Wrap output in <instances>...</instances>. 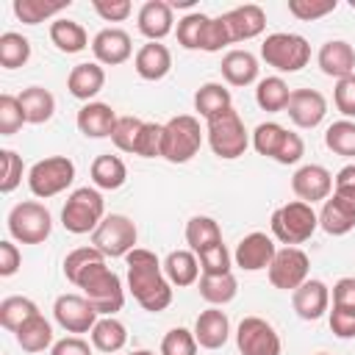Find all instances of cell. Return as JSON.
<instances>
[{
  "mask_svg": "<svg viewBox=\"0 0 355 355\" xmlns=\"http://www.w3.org/2000/svg\"><path fill=\"white\" fill-rule=\"evenodd\" d=\"M125 263H128V288L133 300L150 313L166 311L172 302V283L164 275V263L158 261V255L144 247H136L125 255Z\"/></svg>",
  "mask_w": 355,
  "mask_h": 355,
  "instance_id": "6da1fadb",
  "label": "cell"
},
{
  "mask_svg": "<svg viewBox=\"0 0 355 355\" xmlns=\"http://www.w3.org/2000/svg\"><path fill=\"white\" fill-rule=\"evenodd\" d=\"M83 297L94 305V311L100 316H114L116 311H122L125 305V288H122V280L114 269L105 266V261H97L92 263L75 283Z\"/></svg>",
  "mask_w": 355,
  "mask_h": 355,
  "instance_id": "7a4b0ae2",
  "label": "cell"
},
{
  "mask_svg": "<svg viewBox=\"0 0 355 355\" xmlns=\"http://www.w3.org/2000/svg\"><path fill=\"white\" fill-rule=\"evenodd\" d=\"M105 219V202H103V194L97 189H89V186H80L75 189L64 208H61V225L64 230L80 236V233H94L97 225Z\"/></svg>",
  "mask_w": 355,
  "mask_h": 355,
  "instance_id": "3957f363",
  "label": "cell"
},
{
  "mask_svg": "<svg viewBox=\"0 0 355 355\" xmlns=\"http://www.w3.org/2000/svg\"><path fill=\"white\" fill-rule=\"evenodd\" d=\"M272 233L280 244L286 247H297L302 241H308L313 236V230L319 227V216L316 211L302 202V200H294V202H286L280 205L275 214H272Z\"/></svg>",
  "mask_w": 355,
  "mask_h": 355,
  "instance_id": "277c9868",
  "label": "cell"
},
{
  "mask_svg": "<svg viewBox=\"0 0 355 355\" xmlns=\"http://www.w3.org/2000/svg\"><path fill=\"white\" fill-rule=\"evenodd\" d=\"M202 147V130L197 116L191 114H178L169 122H164V147L161 158L169 164H186L191 161Z\"/></svg>",
  "mask_w": 355,
  "mask_h": 355,
  "instance_id": "5b68a950",
  "label": "cell"
},
{
  "mask_svg": "<svg viewBox=\"0 0 355 355\" xmlns=\"http://www.w3.org/2000/svg\"><path fill=\"white\" fill-rule=\"evenodd\" d=\"M261 58L277 72H300L311 61V44L300 33H269L261 44Z\"/></svg>",
  "mask_w": 355,
  "mask_h": 355,
  "instance_id": "8992f818",
  "label": "cell"
},
{
  "mask_svg": "<svg viewBox=\"0 0 355 355\" xmlns=\"http://www.w3.org/2000/svg\"><path fill=\"white\" fill-rule=\"evenodd\" d=\"M205 133H208V144H211L214 155H219L225 161H233V158L244 155V150L250 144L247 130H244V122H241L239 111H233V108L211 116Z\"/></svg>",
  "mask_w": 355,
  "mask_h": 355,
  "instance_id": "52a82bcc",
  "label": "cell"
},
{
  "mask_svg": "<svg viewBox=\"0 0 355 355\" xmlns=\"http://www.w3.org/2000/svg\"><path fill=\"white\" fill-rule=\"evenodd\" d=\"M50 230H53V216L36 200L17 202L8 214V233L19 244H42L50 236Z\"/></svg>",
  "mask_w": 355,
  "mask_h": 355,
  "instance_id": "ba28073f",
  "label": "cell"
},
{
  "mask_svg": "<svg viewBox=\"0 0 355 355\" xmlns=\"http://www.w3.org/2000/svg\"><path fill=\"white\" fill-rule=\"evenodd\" d=\"M72 180H75V164L67 155L42 158L28 172V186H31L33 197H42V200L61 194L64 189L72 186Z\"/></svg>",
  "mask_w": 355,
  "mask_h": 355,
  "instance_id": "9c48e42d",
  "label": "cell"
},
{
  "mask_svg": "<svg viewBox=\"0 0 355 355\" xmlns=\"http://www.w3.org/2000/svg\"><path fill=\"white\" fill-rule=\"evenodd\" d=\"M136 225L125 214H108L97 230L92 233V247H97L103 255L125 258L130 250H136Z\"/></svg>",
  "mask_w": 355,
  "mask_h": 355,
  "instance_id": "30bf717a",
  "label": "cell"
},
{
  "mask_svg": "<svg viewBox=\"0 0 355 355\" xmlns=\"http://www.w3.org/2000/svg\"><path fill=\"white\" fill-rule=\"evenodd\" d=\"M236 347L241 355H280L283 349L277 330L261 316H244L239 322Z\"/></svg>",
  "mask_w": 355,
  "mask_h": 355,
  "instance_id": "8fae6325",
  "label": "cell"
},
{
  "mask_svg": "<svg viewBox=\"0 0 355 355\" xmlns=\"http://www.w3.org/2000/svg\"><path fill=\"white\" fill-rule=\"evenodd\" d=\"M308 269L311 261L300 247H283L275 252L272 263H269V283L280 291H294L308 280Z\"/></svg>",
  "mask_w": 355,
  "mask_h": 355,
  "instance_id": "7c38bea8",
  "label": "cell"
},
{
  "mask_svg": "<svg viewBox=\"0 0 355 355\" xmlns=\"http://www.w3.org/2000/svg\"><path fill=\"white\" fill-rule=\"evenodd\" d=\"M53 316L67 333H92L100 313L83 294H61L53 302Z\"/></svg>",
  "mask_w": 355,
  "mask_h": 355,
  "instance_id": "4fadbf2b",
  "label": "cell"
},
{
  "mask_svg": "<svg viewBox=\"0 0 355 355\" xmlns=\"http://www.w3.org/2000/svg\"><path fill=\"white\" fill-rule=\"evenodd\" d=\"M286 114L297 128H316L327 114V100L316 89H291Z\"/></svg>",
  "mask_w": 355,
  "mask_h": 355,
  "instance_id": "5bb4252c",
  "label": "cell"
},
{
  "mask_svg": "<svg viewBox=\"0 0 355 355\" xmlns=\"http://www.w3.org/2000/svg\"><path fill=\"white\" fill-rule=\"evenodd\" d=\"M275 252H277L275 241H272L266 233L255 230V233H247V236L236 244L233 261H236V266L244 269V272H258V269H269Z\"/></svg>",
  "mask_w": 355,
  "mask_h": 355,
  "instance_id": "9a60e30c",
  "label": "cell"
},
{
  "mask_svg": "<svg viewBox=\"0 0 355 355\" xmlns=\"http://www.w3.org/2000/svg\"><path fill=\"white\" fill-rule=\"evenodd\" d=\"M291 191L308 205L316 202V200H327L333 194V175L322 164H305L294 172Z\"/></svg>",
  "mask_w": 355,
  "mask_h": 355,
  "instance_id": "2e32d148",
  "label": "cell"
},
{
  "mask_svg": "<svg viewBox=\"0 0 355 355\" xmlns=\"http://www.w3.org/2000/svg\"><path fill=\"white\" fill-rule=\"evenodd\" d=\"M92 53H94L97 64L116 67V64H125L130 58L133 44H130V36L122 28H103L92 39Z\"/></svg>",
  "mask_w": 355,
  "mask_h": 355,
  "instance_id": "e0dca14e",
  "label": "cell"
},
{
  "mask_svg": "<svg viewBox=\"0 0 355 355\" xmlns=\"http://www.w3.org/2000/svg\"><path fill=\"white\" fill-rule=\"evenodd\" d=\"M291 305L297 311L300 319L305 322H316L319 316L327 313L330 305V288L322 280H305L300 288L291 291Z\"/></svg>",
  "mask_w": 355,
  "mask_h": 355,
  "instance_id": "ac0fdd59",
  "label": "cell"
},
{
  "mask_svg": "<svg viewBox=\"0 0 355 355\" xmlns=\"http://www.w3.org/2000/svg\"><path fill=\"white\" fill-rule=\"evenodd\" d=\"M225 22H227V31H230V39L233 42H247V39H255L263 33L266 28V14L261 6L255 3H244V6H236L230 8L227 14H222Z\"/></svg>",
  "mask_w": 355,
  "mask_h": 355,
  "instance_id": "d6986e66",
  "label": "cell"
},
{
  "mask_svg": "<svg viewBox=\"0 0 355 355\" xmlns=\"http://www.w3.org/2000/svg\"><path fill=\"white\" fill-rule=\"evenodd\" d=\"M319 227L330 236H347L355 227V200L341 197V194L333 191L322 205Z\"/></svg>",
  "mask_w": 355,
  "mask_h": 355,
  "instance_id": "ffe728a7",
  "label": "cell"
},
{
  "mask_svg": "<svg viewBox=\"0 0 355 355\" xmlns=\"http://www.w3.org/2000/svg\"><path fill=\"white\" fill-rule=\"evenodd\" d=\"M316 61H319V69H322L327 78H336V80H341V78H347V75L355 72V50H352V44L344 42V39H330V42H324V44L319 47Z\"/></svg>",
  "mask_w": 355,
  "mask_h": 355,
  "instance_id": "44dd1931",
  "label": "cell"
},
{
  "mask_svg": "<svg viewBox=\"0 0 355 355\" xmlns=\"http://www.w3.org/2000/svg\"><path fill=\"white\" fill-rule=\"evenodd\" d=\"M227 336H230L227 313L219 311L216 305L208 308V311H202L197 316V322H194V338H197V344L202 349H219V347H225Z\"/></svg>",
  "mask_w": 355,
  "mask_h": 355,
  "instance_id": "7402d4cb",
  "label": "cell"
},
{
  "mask_svg": "<svg viewBox=\"0 0 355 355\" xmlns=\"http://www.w3.org/2000/svg\"><path fill=\"white\" fill-rule=\"evenodd\" d=\"M133 67H136L139 78H144V80H161L172 69V53L161 42H147V44L139 47V53L133 58Z\"/></svg>",
  "mask_w": 355,
  "mask_h": 355,
  "instance_id": "603a6c76",
  "label": "cell"
},
{
  "mask_svg": "<svg viewBox=\"0 0 355 355\" xmlns=\"http://www.w3.org/2000/svg\"><path fill=\"white\" fill-rule=\"evenodd\" d=\"M116 111L108 105V103H86L80 111H78V130L89 139H105L114 133V125H116Z\"/></svg>",
  "mask_w": 355,
  "mask_h": 355,
  "instance_id": "cb8c5ba5",
  "label": "cell"
},
{
  "mask_svg": "<svg viewBox=\"0 0 355 355\" xmlns=\"http://www.w3.org/2000/svg\"><path fill=\"white\" fill-rule=\"evenodd\" d=\"M172 22V6L164 0H147L139 8V33L147 36L150 42H161L164 36H169Z\"/></svg>",
  "mask_w": 355,
  "mask_h": 355,
  "instance_id": "d4e9b609",
  "label": "cell"
},
{
  "mask_svg": "<svg viewBox=\"0 0 355 355\" xmlns=\"http://www.w3.org/2000/svg\"><path fill=\"white\" fill-rule=\"evenodd\" d=\"M103 86H105V69L97 61L75 64L72 72H69V78H67L69 94L78 97V100H86V103H92V97L100 94Z\"/></svg>",
  "mask_w": 355,
  "mask_h": 355,
  "instance_id": "484cf974",
  "label": "cell"
},
{
  "mask_svg": "<svg viewBox=\"0 0 355 355\" xmlns=\"http://www.w3.org/2000/svg\"><path fill=\"white\" fill-rule=\"evenodd\" d=\"M219 69L230 86H250L258 78V58L250 50H227Z\"/></svg>",
  "mask_w": 355,
  "mask_h": 355,
  "instance_id": "4316f807",
  "label": "cell"
},
{
  "mask_svg": "<svg viewBox=\"0 0 355 355\" xmlns=\"http://www.w3.org/2000/svg\"><path fill=\"white\" fill-rule=\"evenodd\" d=\"M164 275L169 277L172 286H191L200 277V261L191 250H172L164 261Z\"/></svg>",
  "mask_w": 355,
  "mask_h": 355,
  "instance_id": "83f0119b",
  "label": "cell"
},
{
  "mask_svg": "<svg viewBox=\"0 0 355 355\" xmlns=\"http://www.w3.org/2000/svg\"><path fill=\"white\" fill-rule=\"evenodd\" d=\"M19 105L25 111V122L42 125L55 114V97L44 86H28L19 94Z\"/></svg>",
  "mask_w": 355,
  "mask_h": 355,
  "instance_id": "f1b7e54d",
  "label": "cell"
},
{
  "mask_svg": "<svg viewBox=\"0 0 355 355\" xmlns=\"http://www.w3.org/2000/svg\"><path fill=\"white\" fill-rule=\"evenodd\" d=\"M92 180L97 189H105V191H114L119 189L125 180H128V166L119 155H97L94 164H92Z\"/></svg>",
  "mask_w": 355,
  "mask_h": 355,
  "instance_id": "f546056e",
  "label": "cell"
},
{
  "mask_svg": "<svg viewBox=\"0 0 355 355\" xmlns=\"http://www.w3.org/2000/svg\"><path fill=\"white\" fill-rule=\"evenodd\" d=\"M186 244L191 247L194 255L202 252V250H208V247H214V244H222V230H219L216 219L200 216V214L191 216L186 222Z\"/></svg>",
  "mask_w": 355,
  "mask_h": 355,
  "instance_id": "4dcf8cb0",
  "label": "cell"
},
{
  "mask_svg": "<svg viewBox=\"0 0 355 355\" xmlns=\"http://www.w3.org/2000/svg\"><path fill=\"white\" fill-rule=\"evenodd\" d=\"M125 341H128V330L114 316H103L92 327V347L100 349V352H108V355L111 352H119L125 347Z\"/></svg>",
  "mask_w": 355,
  "mask_h": 355,
  "instance_id": "1f68e13d",
  "label": "cell"
},
{
  "mask_svg": "<svg viewBox=\"0 0 355 355\" xmlns=\"http://www.w3.org/2000/svg\"><path fill=\"white\" fill-rule=\"evenodd\" d=\"M14 336H17V344L25 352H42V349H47L53 344V327H50V322L42 313L31 316Z\"/></svg>",
  "mask_w": 355,
  "mask_h": 355,
  "instance_id": "d6a6232c",
  "label": "cell"
},
{
  "mask_svg": "<svg viewBox=\"0 0 355 355\" xmlns=\"http://www.w3.org/2000/svg\"><path fill=\"white\" fill-rule=\"evenodd\" d=\"M50 42L61 53H80V50H86L89 36H86L80 22H75V19H55L50 25Z\"/></svg>",
  "mask_w": 355,
  "mask_h": 355,
  "instance_id": "836d02e7",
  "label": "cell"
},
{
  "mask_svg": "<svg viewBox=\"0 0 355 355\" xmlns=\"http://www.w3.org/2000/svg\"><path fill=\"white\" fill-rule=\"evenodd\" d=\"M230 103H233V100H230V92H227L222 83H202V86L194 92V108H197V114L205 116V119H211V116H216V114L233 108Z\"/></svg>",
  "mask_w": 355,
  "mask_h": 355,
  "instance_id": "e575fe53",
  "label": "cell"
},
{
  "mask_svg": "<svg viewBox=\"0 0 355 355\" xmlns=\"http://www.w3.org/2000/svg\"><path fill=\"white\" fill-rule=\"evenodd\" d=\"M239 291V283L233 277V272L225 275H202L200 277V297L211 305H227Z\"/></svg>",
  "mask_w": 355,
  "mask_h": 355,
  "instance_id": "d590c367",
  "label": "cell"
},
{
  "mask_svg": "<svg viewBox=\"0 0 355 355\" xmlns=\"http://www.w3.org/2000/svg\"><path fill=\"white\" fill-rule=\"evenodd\" d=\"M288 97H291V89L283 78L272 75V78H263L258 80V89H255V103L263 108V111H286L288 105Z\"/></svg>",
  "mask_w": 355,
  "mask_h": 355,
  "instance_id": "8d00e7d4",
  "label": "cell"
},
{
  "mask_svg": "<svg viewBox=\"0 0 355 355\" xmlns=\"http://www.w3.org/2000/svg\"><path fill=\"white\" fill-rule=\"evenodd\" d=\"M36 313H39L36 302L28 300V297H19V294L6 297V300L0 302V324H3L6 330H11V333H17V330H19L31 316H36Z\"/></svg>",
  "mask_w": 355,
  "mask_h": 355,
  "instance_id": "74e56055",
  "label": "cell"
},
{
  "mask_svg": "<svg viewBox=\"0 0 355 355\" xmlns=\"http://www.w3.org/2000/svg\"><path fill=\"white\" fill-rule=\"evenodd\" d=\"M28 58H31V42L17 31H6L0 36V64L6 69H17L25 67Z\"/></svg>",
  "mask_w": 355,
  "mask_h": 355,
  "instance_id": "f35d334b",
  "label": "cell"
},
{
  "mask_svg": "<svg viewBox=\"0 0 355 355\" xmlns=\"http://www.w3.org/2000/svg\"><path fill=\"white\" fill-rule=\"evenodd\" d=\"M69 6V0H58V3H44V0H14V14L25 22V25H39L47 17L61 14Z\"/></svg>",
  "mask_w": 355,
  "mask_h": 355,
  "instance_id": "ab89813d",
  "label": "cell"
},
{
  "mask_svg": "<svg viewBox=\"0 0 355 355\" xmlns=\"http://www.w3.org/2000/svg\"><path fill=\"white\" fill-rule=\"evenodd\" d=\"M324 144L327 150H333L336 155L352 158L355 155V122L349 119H338L324 130Z\"/></svg>",
  "mask_w": 355,
  "mask_h": 355,
  "instance_id": "60d3db41",
  "label": "cell"
},
{
  "mask_svg": "<svg viewBox=\"0 0 355 355\" xmlns=\"http://www.w3.org/2000/svg\"><path fill=\"white\" fill-rule=\"evenodd\" d=\"M141 130H144V119H139V116H119L116 125H114L111 141H114L122 153H133V155H136Z\"/></svg>",
  "mask_w": 355,
  "mask_h": 355,
  "instance_id": "b9f144b4",
  "label": "cell"
},
{
  "mask_svg": "<svg viewBox=\"0 0 355 355\" xmlns=\"http://www.w3.org/2000/svg\"><path fill=\"white\" fill-rule=\"evenodd\" d=\"M286 128L277 125V122H261L252 133V147L258 150V155H266V158H275L283 139H286Z\"/></svg>",
  "mask_w": 355,
  "mask_h": 355,
  "instance_id": "7bdbcfd3",
  "label": "cell"
},
{
  "mask_svg": "<svg viewBox=\"0 0 355 355\" xmlns=\"http://www.w3.org/2000/svg\"><path fill=\"white\" fill-rule=\"evenodd\" d=\"M211 17L194 11V14H186L180 22H178V44L186 47V50H200L202 47V33H205V25H208Z\"/></svg>",
  "mask_w": 355,
  "mask_h": 355,
  "instance_id": "ee69618b",
  "label": "cell"
},
{
  "mask_svg": "<svg viewBox=\"0 0 355 355\" xmlns=\"http://www.w3.org/2000/svg\"><path fill=\"white\" fill-rule=\"evenodd\" d=\"M97 261H105V255H103L97 247H78V250L67 252V258H64V277H67L69 283H78V277H80L92 263H97Z\"/></svg>",
  "mask_w": 355,
  "mask_h": 355,
  "instance_id": "f6af8a7d",
  "label": "cell"
},
{
  "mask_svg": "<svg viewBox=\"0 0 355 355\" xmlns=\"http://www.w3.org/2000/svg\"><path fill=\"white\" fill-rule=\"evenodd\" d=\"M25 125V111L19 105V97L0 94V136H14Z\"/></svg>",
  "mask_w": 355,
  "mask_h": 355,
  "instance_id": "bcb514c9",
  "label": "cell"
},
{
  "mask_svg": "<svg viewBox=\"0 0 355 355\" xmlns=\"http://www.w3.org/2000/svg\"><path fill=\"white\" fill-rule=\"evenodd\" d=\"M197 338H194V330H186V327H172L164 341H161V355H197Z\"/></svg>",
  "mask_w": 355,
  "mask_h": 355,
  "instance_id": "7dc6e473",
  "label": "cell"
},
{
  "mask_svg": "<svg viewBox=\"0 0 355 355\" xmlns=\"http://www.w3.org/2000/svg\"><path fill=\"white\" fill-rule=\"evenodd\" d=\"M227 44H233V39H230V31H227L225 17H211L208 25H205L202 47H200V50H205V53H219V50L227 47Z\"/></svg>",
  "mask_w": 355,
  "mask_h": 355,
  "instance_id": "c3c4849f",
  "label": "cell"
},
{
  "mask_svg": "<svg viewBox=\"0 0 355 355\" xmlns=\"http://www.w3.org/2000/svg\"><path fill=\"white\" fill-rule=\"evenodd\" d=\"M0 164H3V175H0V191L11 194L19 183H22V158L14 150H0Z\"/></svg>",
  "mask_w": 355,
  "mask_h": 355,
  "instance_id": "681fc988",
  "label": "cell"
},
{
  "mask_svg": "<svg viewBox=\"0 0 355 355\" xmlns=\"http://www.w3.org/2000/svg\"><path fill=\"white\" fill-rule=\"evenodd\" d=\"M197 261H200L202 275H225V272H230V252H227L225 244H214V247L197 252Z\"/></svg>",
  "mask_w": 355,
  "mask_h": 355,
  "instance_id": "f907efd6",
  "label": "cell"
},
{
  "mask_svg": "<svg viewBox=\"0 0 355 355\" xmlns=\"http://www.w3.org/2000/svg\"><path fill=\"white\" fill-rule=\"evenodd\" d=\"M330 11H336V0H288V14H294L302 22L319 19Z\"/></svg>",
  "mask_w": 355,
  "mask_h": 355,
  "instance_id": "816d5d0a",
  "label": "cell"
},
{
  "mask_svg": "<svg viewBox=\"0 0 355 355\" xmlns=\"http://www.w3.org/2000/svg\"><path fill=\"white\" fill-rule=\"evenodd\" d=\"M161 147H164V125L144 122V130H141L136 155H141V158H158L161 155Z\"/></svg>",
  "mask_w": 355,
  "mask_h": 355,
  "instance_id": "f5cc1de1",
  "label": "cell"
},
{
  "mask_svg": "<svg viewBox=\"0 0 355 355\" xmlns=\"http://www.w3.org/2000/svg\"><path fill=\"white\" fill-rule=\"evenodd\" d=\"M333 103L336 108L344 114V116H355V72L336 80V89H333Z\"/></svg>",
  "mask_w": 355,
  "mask_h": 355,
  "instance_id": "db71d44e",
  "label": "cell"
},
{
  "mask_svg": "<svg viewBox=\"0 0 355 355\" xmlns=\"http://www.w3.org/2000/svg\"><path fill=\"white\" fill-rule=\"evenodd\" d=\"M92 8H94L105 22H122V19H128L130 11H133L130 0H94Z\"/></svg>",
  "mask_w": 355,
  "mask_h": 355,
  "instance_id": "11a10c76",
  "label": "cell"
},
{
  "mask_svg": "<svg viewBox=\"0 0 355 355\" xmlns=\"http://www.w3.org/2000/svg\"><path fill=\"white\" fill-rule=\"evenodd\" d=\"M302 155H305V141H302V136L288 130L286 139H283V144H280V150H277V155H275V161L288 166V164H297Z\"/></svg>",
  "mask_w": 355,
  "mask_h": 355,
  "instance_id": "9f6ffc18",
  "label": "cell"
},
{
  "mask_svg": "<svg viewBox=\"0 0 355 355\" xmlns=\"http://www.w3.org/2000/svg\"><path fill=\"white\" fill-rule=\"evenodd\" d=\"M330 330L338 338H355V311L333 308L330 311Z\"/></svg>",
  "mask_w": 355,
  "mask_h": 355,
  "instance_id": "6f0895ef",
  "label": "cell"
},
{
  "mask_svg": "<svg viewBox=\"0 0 355 355\" xmlns=\"http://www.w3.org/2000/svg\"><path fill=\"white\" fill-rule=\"evenodd\" d=\"M333 308L355 311V277H341L333 286Z\"/></svg>",
  "mask_w": 355,
  "mask_h": 355,
  "instance_id": "680465c9",
  "label": "cell"
},
{
  "mask_svg": "<svg viewBox=\"0 0 355 355\" xmlns=\"http://www.w3.org/2000/svg\"><path fill=\"white\" fill-rule=\"evenodd\" d=\"M22 263V255L14 241H0V277H11Z\"/></svg>",
  "mask_w": 355,
  "mask_h": 355,
  "instance_id": "91938a15",
  "label": "cell"
},
{
  "mask_svg": "<svg viewBox=\"0 0 355 355\" xmlns=\"http://www.w3.org/2000/svg\"><path fill=\"white\" fill-rule=\"evenodd\" d=\"M50 355H92V347L80 336H67V338H61V341L53 344Z\"/></svg>",
  "mask_w": 355,
  "mask_h": 355,
  "instance_id": "94428289",
  "label": "cell"
},
{
  "mask_svg": "<svg viewBox=\"0 0 355 355\" xmlns=\"http://www.w3.org/2000/svg\"><path fill=\"white\" fill-rule=\"evenodd\" d=\"M333 191L355 200V164H347L338 169V175L333 178Z\"/></svg>",
  "mask_w": 355,
  "mask_h": 355,
  "instance_id": "6125c7cd",
  "label": "cell"
},
{
  "mask_svg": "<svg viewBox=\"0 0 355 355\" xmlns=\"http://www.w3.org/2000/svg\"><path fill=\"white\" fill-rule=\"evenodd\" d=\"M130 355H153L150 349H136V352H130Z\"/></svg>",
  "mask_w": 355,
  "mask_h": 355,
  "instance_id": "be15d7a7",
  "label": "cell"
},
{
  "mask_svg": "<svg viewBox=\"0 0 355 355\" xmlns=\"http://www.w3.org/2000/svg\"><path fill=\"white\" fill-rule=\"evenodd\" d=\"M316 355H330V352H316Z\"/></svg>",
  "mask_w": 355,
  "mask_h": 355,
  "instance_id": "e7e4bbea",
  "label": "cell"
}]
</instances>
